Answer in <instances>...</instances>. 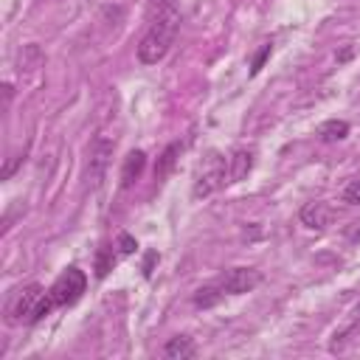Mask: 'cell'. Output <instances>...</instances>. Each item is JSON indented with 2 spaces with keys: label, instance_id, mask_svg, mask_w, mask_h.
<instances>
[{
  "label": "cell",
  "instance_id": "cell-1",
  "mask_svg": "<svg viewBox=\"0 0 360 360\" xmlns=\"http://www.w3.org/2000/svg\"><path fill=\"white\" fill-rule=\"evenodd\" d=\"M177 28H180V11L169 0H163L138 42V59L143 65H158L169 53L172 42L177 37Z\"/></svg>",
  "mask_w": 360,
  "mask_h": 360
},
{
  "label": "cell",
  "instance_id": "cell-2",
  "mask_svg": "<svg viewBox=\"0 0 360 360\" xmlns=\"http://www.w3.org/2000/svg\"><path fill=\"white\" fill-rule=\"evenodd\" d=\"M228 183V163H225V155L217 152V149H208L197 166V174H194V186H191V197L194 200H202V197H211L214 191H219L222 186Z\"/></svg>",
  "mask_w": 360,
  "mask_h": 360
},
{
  "label": "cell",
  "instance_id": "cell-3",
  "mask_svg": "<svg viewBox=\"0 0 360 360\" xmlns=\"http://www.w3.org/2000/svg\"><path fill=\"white\" fill-rule=\"evenodd\" d=\"M84 290H87V276H84V270L68 267V270L51 284L48 298H51L53 309H56V307H73V304L84 295Z\"/></svg>",
  "mask_w": 360,
  "mask_h": 360
},
{
  "label": "cell",
  "instance_id": "cell-4",
  "mask_svg": "<svg viewBox=\"0 0 360 360\" xmlns=\"http://www.w3.org/2000/svg\"><path fill=\"white\" fill-rule=\"evenodd\" d=\"M45 292H48V290H42V284H28V287L17 290V298H14V304L8 307V315H11L17 323H34L37 309H39Z\"/></svg>",
  "mask_w": 360,
  "mask_h": 360
},
{
  "label": "cell",
  "instance_id": "cell-5",
  "mask_svg": "<svg viewBox=\"0 0 360 360\" xmlns=\"http://www.w3.org/2000/svg\"><path fill=\"white\" fill-rule=\"evenodd\" d=\"M259 281H262V273L256 267H231L217 284L222 287L225 295H242V292H250Z\"/></svg>",
  "mask_w": 360,
  "mask_h": 360
},
{
  "label": "cell",
  "instance_id": "cell-6",
  "mask_svg": "<svg viewBox=\"0 0 360 360\" xmlns=\"http://www.w3.org/2000/svg\"><path fill=\"white\" fill-rule=\"evenodd\" d=\"M112 146H115V143L107 141V138H96V141H93V149H90V166H87V180L93 183V188L101 183V177H104V172H107Z\"/></svg>",
  "mask_w": 360,
  "mask_h": 360
},
{
  "label": "cell",
  "instance_id": "cell-7",
  "mask_svg": "<svg viewBox=\"0 0 360 360\" xmlns=\"http://www.w3.org/2000/svg\"><path fill=\"white\" fill-rule=\"evenodd\" d=\"M301 222L307 225V228H312V231H323V228H329L332 225V217H335V211H332V205L329 202H307L304 208H301Z\"/></svg>",
  "mask_w": 360,
  "mask_h": 360
},
{
  "label": "cell",
  "instance_id": "cell-8",
  "mask_svg": "<svg viewBox=\"0 0 360 360\" xmlns=\"http://www.w3.org/2000/svg\"><path fill=\"white\" fill-rule=\"evenodd\" d=\"M250 169H253V152H248V149H236L233 158L228 160V183H239V180H245V177L250 174Z\"/></svg>",
  "mask_w": 360,
  "mask_h": 360
},
{
  "label": "cell",
  "instance_id": "cell-9",
  "mask_svg": "<svg viewBox=\"0 0 360 360\" xmlns=\"http://www.w3.org/2000/svg\"><path fill=\"white\" fill-rule=\"evenodd\" d=\"M143 166H146V155H143L141 149L129 152V155L124 158V166H121V186H124V188H129V186L141 177Z\"/></svg>",
  "mask_w": 360,
  "mask_h": 360
},
{
  "label": "cell",
  "instance_id": "cell-10",
  "mask_svg": "<svg viewBox=\"0 0 360 360\" xmlns=\"http://www.w3.org/2000/svg\"><path fill=\"white\" fill-rule=\"evenodd\" d=\"M163 354H166L169 360H188V357L197 354V346H194V340H191L188 335H177V338H172V340L163 346Z\"/></svg>",
  "mask_w": 360,
  "mask_h": 360
},
{
  "label": "cell",
  "instance_id": "cell-11",
  "mask_svg": "<svg viewBox=\"0 0 360 360\" xmlns=\"http://www.w3.org/2000/svg\"><path fill=\"white\" fill-rule=\"evenodd\" d=\"M180 149H183V143H169L163 152H160V158H158V163H155V180L160 183V180H166V174L174 169V163H177V155H180Z\"/></svg>",
  "mask_w": 360,
  "mask_h": 360
},
{
  "label": "cell",
  "instance_id": "cell-12",
  "mask_svg": "<svg viewBox=\"0 0 360 360\" xmlns=\"http://www.w3.org/2000/svg\"><path fill=\"white\" fill-rule=\"evenodd\" d=\"M346 135H349V124L340 121V118H329V121H323V124L318 127V138H321L323 143H338V141H343Z\"/></svg>",
  "mask_w": 360,
  "mask_h": 360
},
{
  "label": "cell",
  "instance_id": "cell-13",
  "mask_svg": "<svg viewBox=\"0 0 360 360\" xmlns=\"http://www.w3.org/2000/svg\"><path fill=\"white\" fill-rule=\"evenodd\" d=\"M222 298H225V292H222V287H219V284H205V287H200V290L194 292V304H197L200 309L217 307Z\"/></svg>",
  "mask_w": 360,
  "mask_h": 360
},
{
  "label": "cell",
  "instance_id": "cell-14",
  "mask_svg": "<svg viewBox=\"0 0 360 360\" xmlns=\"http://www.w3.org/2000/svg\"><path fill=\"white\" fill-rule=\"evenodd\" d=\"M112 264H115V250H112L110 245H101V248L96 250V276L104 278V276L112 270Z\"/></svg>",
  "mask_w": 360,
  "mask_h": 360
},
{
  "label": "cell",
  "instance_id": "cell-15",
  "mask_svg": "<svg viewBox=\"0 0 360 360\" xmlns=\"http://www.w3.org/2000/svg\"><path fill=\"white\" fill-rule=\"evenodd\" d=\"M270 51H273V45H270V42H264V45L256 51V56H253V62H250V73H253V76H256V73L264 68V62H267Z\"/></svg>",
  "mask_w": 360,
  "mask_h": 360
},
{
  "label": "cell",
  "instance_id": "cell-16",
  "mask_svg": "<svg viewBox=\"0 0 360 360\" xmlns=\"http://www.w3.org/2000/svg\"><path fill=\"white\" fill-rule=\"evenodd\" d=\"M343 202L346 205H360V180H349L343 188Z\"/></svg>",
  "mask_w": 360,
  "mask_h": 360
},
{
  "label": "cell",
  "instance_id": "cell-17",
  "mask_svg": "<svg viewBox=\"0 0 360 360\" xmlns=\"http://www.w3.org/2000/svg\"><path fill=\"white\" fill-rule=\"evenodd\" d=\"M135 248H138V242H135L129 233H118V253H121V256L135 253Z\"/></svg>",
  "mask_w": 360,
  "mask_h": 360
},
{
  "label": "cell",
  "instance_id": "cell-18",
  "mask_svg": "<svg viewBox=\"0 0 360 360\" xmlns=\"http://www.w3.org/2000/svg\"><path fill=\"white\" fill-rule=\"evenodd\" d=\"M20 163H22V155H14V158H11V160H8L6 166H3V174H0V177H3V180H8V177L14 174V169H17Z\"/></svg>",
  "mask_w": 360,
  "mask_h": 360
},
{
  "label": "cell",
  "instance_id": "cell-19",
  "mask_svg": "<svg viewBox=\"0 0 360 360\" xmlns=\"http://www.w3.org/2000/svg\"><path fill=\"white\" fill-rule=\"evenodd\" d=\"M158 262V250H149L143 259V276H152V264Z\"/></svg>",
  "mask_w": 360,
  "mask_h": 360
},
{
  "label": "cell",
  "instance_id": "cell-20",
  "mask_svg": "<svg viewBox=\"0 0 360 360\" xmlns=\"http://www.w3.org/2000/svg\"><path fill=\"white\" fill-rule=\"evenodd\" d=\"M346 236H349V239H352V242H357V239H360V219H357V222H352V225H349V231H346Z\"/></svg>",
  "mask_w": 360,
  "mask_h": 360
}]
</instances>
